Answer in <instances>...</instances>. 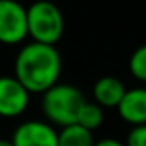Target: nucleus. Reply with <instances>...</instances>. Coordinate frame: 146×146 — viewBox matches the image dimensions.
Masks as SVG:
<instances>
[{"label": "nucleus", "mask_w": 146, "mask_h": 146, "mask_svg": "<svg viewBox=\"0 0 146 146\" xmlns=\"http://www.w3.org/2000/svg\"><path fill=\"white\" fill-rule=\"evenodd\" d=\"M57 129L46 120L21 122L11 137L12 146H57Z\"/></svg>", "instance_id": "6"}, {"label": "nucleus", "mask_w": 146, "mask_h": 146, "mask_svg": "<svg viewBox=\"0 0 146 146\" xmlns=\"http://www.w3.org/2000/svg\"><path fill=\"white\" fill-rule=\"evenodd\" d=\"M0 146H12V143H11V139H2L0 137Z\"/></svg>", "instance_id": "14"}, {"label": "nucleus", "mask_w": 146, "mask_h": 146, "mask_svg": "<svg viewBox=\"0 0 146 146\" xmlns=\"http://www.w3.org/2000/svg\"><path fill=\"white\" fill-rule=\"evenodd\" d=\"M62 74V57L57 46L29 41L14 60V78L31 93L43 95L55 86Z\"/></svg>", "instance_id": "1"}, {"label": "nucleus", "mask_w": 146, "mask_h": 146, "mask_svg": "<svg viewBox=\"0 0 146 146\" xmlns=\"http://www.w3.org/2000/svg\"><path fill=\"white\" fill-rule=\"evenodd\" d=\"M57 134V146H95L93 132L78 124L62 127Z\"/></svg>", "instance_id": "9"}, {"label": "nucleus", "mask_w": 146, "mask_h": 146, "mask_svg": "<svg viewBox=\"0 0 146 146\" xmlns=\"http://www.w3.org/2000/svg\"><path fill=\"white\" fill-rule=\"evenodd\" d=\"M95 146H125V144L115 137H102V139L95 141Z\"/></svg>", "instance_id": "13"}, {"label": "nucleus", "mask_w": 146, "mask_h": 146, "mask_svg": "<svg viewBox=\"0 0 146 146\" xmlns=\"http://www.w3.org/2000/svg\"><path fill=\"white\" fill-rule=\"evenodd\" d=\"M26 17H28V36L35 43L41 45H52L55 46L65 28L64 16L60 9L46 0L35 2L26 9Z\"/></svg>", "instance_id": "3"}, {"label": "nucleus", "mask_w": 146, "mask_h": 146, "mask_svg": "<svg viewBox=\"0 0 146 146\" xmlns=\"http://www.w3.org/2000/svg\"><path fill=\"white\" fill-rule=\"evenodd\" d=\"M129 70L134 79L146 83V43L132 52L129 58Z\"/></svg>", "instance_id": "11"}, {"label": "nucleus", "mask_w": 146, "mask_h": 146, "mask_svg": "<svg viewBox=\"0 0 146 146\" xmlns=\"http://www.w3.org/2000/svg\"><path fill=\"white\" fill-rule=\"evenodd\" d=\"M28 38L26 7L16 0H0V43L19 45Z\"/></svg>", "instance_id": "4"}, {"label": "nucleus", "mask_w": 146, "mask_h": 146, "mask_svg": "<svg viewBox=\"0 0 146 146\" xmlns=\"http://www.w3.org/2000/svg\"><path fill=\"white\" fill-rule=\"evenodd\" d=\"M84 103V95L67 83H57L41 95V112L46 122L60 129L78 122V115Z\"/></svg>", "instance_id": "2"}, {"label": "nucleus", "mask_w": 146, "mask_h": 146, "mask_svg": "<svg viewBox=\"0 0 146 146\" xmlns=\"http://www.w3.org/2000/svg\"><path fill=\"white\" fill-rule=\"evenodd\" d=\"M119 117L131 124L132 127L146 124V88H131L125 90L120 103L117 105Z\"/></svg>", "instance_id": "7"}, {"label": "nucleus", "mask_w": 146, "mask_h": 146, "mask_svg": "<svg viewBox=\"0 0 146 146\" xmlns=\"http://www.w3.org/2000/svg\"><path fill=\"white\" fill-rule=\"evenodd\" d=\"M29 91L14 78L0 76V117L16 119L28 110Z\"/></svg>", "instance_id": "5"}, {"label": "nucleus", "mask_w": 146, "mask_h": 146, "mask_svg": "<svg viewBox=\"0 0 146 146\" xmlns=\"http://www.w3.org/2000/svg\"><path fill=\"white\" fill-rule=\"evenodd\" d=\"M103 119H105L103 108L98 107L96 103L86 100V103L83 105V108H81V112H79V115H78V122H76V124L93 132L95 129H98V127L103 124Z\"/></svg>", "instance_id": "10"}, {"label": "nucleus", "mask_w": 146, "mask_h": 146, "mask_svg": "<svg viewBox=\"0 0 146 146\" xmlns=\"http://www.w3.org/2000/svg\"><path fill=\"white\" fill-rule=\"evenodd\" d=\"M125 146H146V124L132 127L125 137Z\"/></svg>", "instance_id": "12"}, {"label": "nucleus", "mask_w": 146, "mask_h": 146, "mask_svg": "<svg viewBox=\"0 0 146 146\" xmlns=\"http://www.w3.org/2000/svg\"><path fill=\"white\" fill-rule=\"evenodd\" d=\"M124 93H125L124 83L113 76H103L96 79L91 90L93 103H96L102 108H117Z\"/></svg>", "instance_id": "8"}]
</instances>
